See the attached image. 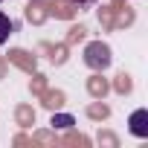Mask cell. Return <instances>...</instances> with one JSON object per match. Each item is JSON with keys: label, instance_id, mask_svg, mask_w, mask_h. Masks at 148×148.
<instances>
[{"label": "cell", "instance_id": "277c9868", "mask_svg": "<svg viewBox=\"0 0 148 148\" xmlns=\"http://www.w3.org/2000/svg\"><path fill=\"white\" fill-rule=\"evenodd\" d=\"M52 125L55 128H70L73 125V116L70 113H58V116H52Z\"/></svg>", "mask_w": 148, "mask_h": 148}, {"label": "cell", "instance_id": "7a4b0ae2", "mask_svg": "<svg viewBox=\"0 0 148 148\" xmlns=\"http://www.w3.org/2000/svg\"><path fill=\"white\" fill-rule=\"evenodd\" d=\"M131 134L134 136H148V110H134L131 113Z\"/></svg>", "mask_w": 148, "mask_h": 148}, {"label": "cell", "instance_id": "5b68a950", "mask_svg": "<svg viewBox=\"0 0 148 148\" xmlns=\"http://www.w3.org/2000/svg\"><path fill=\"white\" fill-rule=\"evenodd\" d=\"M70 3H76V6H96L99 0H70Z\"/></svg>", "mask_w": 148, "mask_h": 148}, {"label": "cell", "instance_id": "6da1fadb", "mask_svg": "<svg viewBox=\"0 0 148 148\" xmlns=\"http://www.w3.org/2000/svg\"><path fill=\"white\" fill-rule=\"evenodd\" d=\"M84 64L90 70H108L110 67V47L102 41H93L84 47Z\"/></svg>", "mask_w": 148, "mask_h": 148}, {"label": "cell", "instance_id": "3957f363", "mask_svg": "<svg viewBox=\"0 0 148 148\" xmlns=\"http://www.w3.org/2000/svg\"><path fill=\"white\" fill-rule=\"evenodd\" d=\"M12 21H9V15L6 12H0V47H3L6 41H9V35H12Z\"/></svg>", "mask_w": 148, "mask_h": 148}, {"label": "cell", "instance_id": "8992f818", "mask_svg": "<svg viewBox=\"0 0 148 148\" xmlns=\"http://www.w3.org/2000/svg\"><path fill=\"white\" fill-rule=\"evenodd\" d=\"M0 3H3V0H0Z\"/></svg>", "mask_w": 148, "mask_h": 148}]
</instances>
